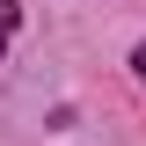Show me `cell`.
Listing matches in <instances>:
<instances>
[{
    "mask_svg": "<svg viewBox=\"0 0 146 146\" xmlns=\"http://www.w3.org/2000/svg\"><path fill=\"white\" fill-rule=\"evenodd\" d=\"M15 15H22L15 0H0V51H7V36H15Z\"/></svg>",
    "mask_w": 146,
    "mask_h": 146,
    "instance_id": "obj_1",
    "label": "cell"
},
{
    "mask_svg": "<svg viewBox=\"0 0 146 146\" xmlns=\"http://www.w3.org/2000/svg\"><path fill=\"white\" fill-rule=\"evenodd\" d=\"M131 66H139V80H146V44H139V51H131Z\"/></svg>",
    "mask_w": 146,
    "mask_h": 146,
    "instance_id": "obj_2",
    "label": "cell"
}]
</instances>
